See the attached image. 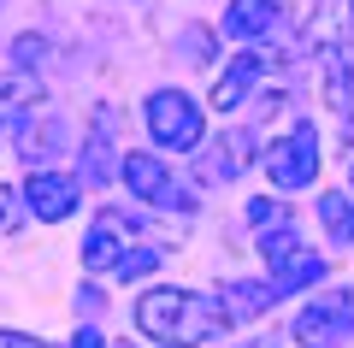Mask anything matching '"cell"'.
Masks as SVG:
<instances>
[{
    "label": "cell",
    "instance_id": "6da1fadb",
    "mask_svg": "<svg viewBox=\"0 0 354 348\" xmlns=\"http://www.w3.org/2000/svg\"><path fill=\"white\" fill-rule=\"evenodd\" d=\"M225 301L218 295H195V289H148L136 301V324L153 336V342L171 348H201L207 336L225 331Z\"/></svg>",
    "mask_w": 354,
    "mask_h": 348
},
{
    "label": "cell",
    "instance_id": "7a4b0ae2",
    "mask_svg": "<svg viewBox=\"0 0 354 348\" xmlns=\"http://www.w3.org/2000/svg\"><path fill=\"white\" fill-rule=\"evenodd\" d=\"M260 254H266V266H272V284L290 295V289H307V284H319L325 277V254H313L301 237H295L290 224L283 230H266L260 237Z\"/></svg>",
    "mask_w": 354,
    "mask_h": 348
},
{
    "label": "cell",
    "instance_id": "3957f363",
    "mask_svg": "<svg viewBox=\"0 0 354 348\" xmlns=\"http://www.w3.org/2000/svg\"><path fill=\"white\" fill-rule=\"evenodd\" d=\"M148 130L160 148L195 154L201 148V107L189 95H177V89H160V95H148Z\"/></svg>",
    "mask_w": 354,
    "mask_h": 348
},
{
    "label": "cell",
    "instance_id": "277c9868",
    "mask_svg": "<svg viewBox=\"0 0 354 348\" xmlns=\"http://www.w3.org/2000/svg\"><path fill=\"white\" fill-rule=\"evenodd\" d=\"M266 177H272V189H307L319 177V130L295 125L278 148L266 154Z\"/></svg>",
    "mask_w": 354,
    "mask_h": 348
},
{
    "label": "cell",
    "instance_id": "5b68a950",
    "mask_svg": "<svg viewBox=\"0 0 354 348\" xmlns=\"http://www.w3.org/2000/svg\"><path fill=\"white\" fill-rule=\"evenodd\" d=\"M354 331V295L348 289H330V295L307 301L301 319H295V336H301L307 348H342Z\"/></svg>",
    "mask_w": 354,
    "mask_h": 348
},
{
    "label": "cell",
    "instance_id": "8992f818",
    "mask_svg": "<svg viewBox=\"0 0 354 348\" xmlns=\"http://www.w3.org/2000/svg\"><path fill=\"white\" fill-rule=\"evenodd\" d=\"M124 183L136 189L148 207H165V212H189V207H195V201L171 183V172H165L153 154H124Z\"/></svg>",
    "mask_w": 354,
    "mask_h": 348
},
{
    "label": "cell",
    "instance_id": "52a82bcc",
    "mask_svg": "<svg viewBox=\"0 0 354 348\" xmlns=\"http://www.w3.org/2000/svg\"><path fill=\"white\" fill-rule=\"evenodd\" d=\"M118 248H136V224L118 219V212H101L88 242H83V266L88 272H106V266H118Z\"/></svg>",
    "mask_w": 354,
    "mask_h": 348
},
{
    "label": "cell",
    "instance_id": "ba28073f",
    "mask_svg": "<svg viewBox=\"0 0 354 348\" xmlns=\"http://www.w3.org/2000/svg\"><path fill=\"white\" fill-rule=\"evenodd\" d=\"M24 201H30V212H36V219H71L77 212V183L65 172H36L30 177V189H24Z\"/></svg>",
    "mask_w": 354,
    "mask_h": 348
},
{
    "label": "cell",
    "instance_id": "9c48e42d",
    "mask_svg": "<svg viewBox=\"0 0 354 348\" xmlns=\"http://www.w3.org/2000/svg\"><path fill=\"white\" fill-rule=\"evenodd\" d=\"M260 71H266L260 53H236L230 71L218 77V89H213V107H218V112H236L242 100H248V89H254V77H260Z\"/></svg>",
    "mask_w": 354,
    "mask_h": 348
},
{
    "label": "cell",
    "instance_id": "30bf717a",
    "mask_svg": "<svg viewBox=\"0 0 354 348\" xmlns=\"http://www.w3.org/2000/svg\"><path fill=\"white\" fill-rule=\"evenodd\" d=\"M272 24H278V0H230V12H225V30H230L236 42L266 36Z\"/></svg>",
    "mask_w": 354,
    "mask_h": 348
},
{
    "label": "cell",
    "instance_id": "8fae6325",
    "mask_svg": "<svg viewBox=\"0 0 354 348\" xmlns=\"http://www.w3.org/2000/svg\"><path fill=\"white\" fill-rule=\"evenodd\" d=\"M278 295H283L278 284H230L218 301H225V313H230V319H254V313H266Z\"/></svg>",
    "mask_w": 354,
    "mask_h": 348
},
{
    "label": "cell",
    "instance_id": "7c38bea8",
    "mask_svg": "<svg viewBox=\"0 0 354 348\" xmlns=\"http://www.w3.org/2000/svg\"><path fill=\"white\" fill-rule=\"evenodd\" d=\"M319 219L330 224V237H337V242H354V201L342 195V189H325V201H319Z\"/></svg>",
    "mask_w": 354,
    "mask_h": 348
},
{
    "label": "cell",
    "instance_id": "4fadbf2b",
    "mask_svg": "<svg viewBox=\"0 0 354 348\" xmlns=\"http://www.w3.org/2000/svg\"><path fill=\"white\" fill-rule=\"evenodd\" d=\"M242 165H248V136H225V148L201 165V177H236Z\"/></svg>",
    "mask_w": 354,
    "mask_h": 348
},
{
    "label": "cell",
    "instance_id": "5bb4252c",
    "mask_svg": "<svg viewBox=\"0 0 354 348\" xmlns=\"http://www.w3.org/2000/svg\"><path fill=\"white\" fill-rule=\"evenodd\" d=\"M153 266H160V248H130L113 272H118V284H136V277H148Z\"/></svg>",
    "mask_w": 354,
    "mask_h": 348
},
{
    "label": "cell",
    "instance_id": "9a60e30c",
    "mask_svg": "<svg viewBox=\"0 0 354 348\" xmlns=\"http://www.w3.org/2000/svg\"><path fill=\"white\" fill-rule=\"evenodd\" d=\"M0 348H48V342H36V336H24V331H0Z\"/></svg>",
    "mask_w": 354,
    "mask_h": 348
},
{
    "label": "cell",
    "instance_id": "2e32d148",
    "mask_svg": "<svg viewBox=\"0 0 354 348\" xmlns=\"http://www.w3.org/2000/svg\"><path fill=\"white\" fill-rule=\"evenodd\" d=\"M18 59L36 65V59H41V42H36V36H24V42H18Z\"/></svg>",
    "mask_w": 354,
    "mask_h": 348
},
{
    "label": "cell",
    "instance_id": "e0dca14e",
    "mask_svg": "<svg viewBox=\"0 0 354 348\" xmlns=\"http://www.w3.org/2000/svg\"><path fill=\"white\" fill-rule=\"evenodd\" d=\"M71 348H101V331H88V324H83V331L71 336Z\"/></svg>",
    "mask_w": 354,
    "mask_h": 348
}]
</instances>
